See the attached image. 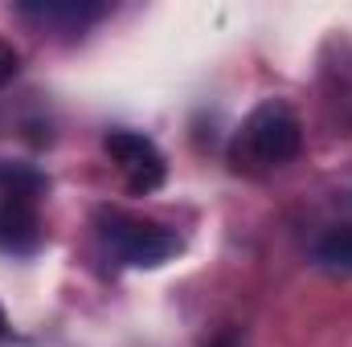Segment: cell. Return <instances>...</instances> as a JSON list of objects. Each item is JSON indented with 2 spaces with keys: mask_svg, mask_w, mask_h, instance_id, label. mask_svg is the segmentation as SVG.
I'll return each mask as SVG.
<instances>
[{
  "mask_svg": "<svg viewBox=\"0 0 352 347\" xmlns=\"http://www.w3.org/2000/svg\"><path fill=\"white\" fill-rule=\"evenodd\" d=\"M299 143H303V127H299L295 110L287 102L266 98L242 123V135L234 143V160L254 164V168H278V164L299 156Z\"/></svg>",
  "mask_w": 352,
  "mask_h": 347,
  "instance_id": "1",
  "label": "cell"
},
{
  "mask_svg": "<svg viewBox=\"0 0 352 347\" xmlns=\"http://www.w3.org/2000/svg\"><path fill=\"white\" fill-rule=\"evenodd\" d=\"M41 176L25 168H0V250L33 254L41 246Z\"/></svg>",
  "mask_w": 352,
  "mask_h": 347,
  "instance_id": "2",
  "label": "cell"
},
{
  "mask_svg": "<svg viewBox=\"0 0 352 347\" xmlns=\"http://www.w3.org/2000/svg\"><path fill=\"white\" fill-rule=\"evenodd\" d=\"M102 241L123 265H164V261L180 254V237L173 229L144 221V217H127V213H102Z\"/></svg>",
  "mask_w": 352,
  "mask_h": 347,
  "instance_id": "3",
  "label": "cell"
},
{
  "mask_svg": "<svg viewBox=\"0 0 352 347\" xmlns=\"http://www.w3.org/2000/svg\"><path fill=\"white\" fill-rule=\"evenodd\" d=\"M102 147L119 164V172H123L127 188L135 196H148V192H156L164 184V172H168L164 156H160V147L148 135H140V131H107Z\"/></svg>",
  "mask_w": 352,
  "mask_h": 347,
  "instance_id": "4",
  "label": "cell"
},
{
  "mask_svg": "<svg viewBox=\"0 0 352 347\" xmlns=\"http://www.w3.org/2000/svg\"><path fill=\"white\" fill-rule=\"evenodd\" d=\"M25 16H37V21H50V25H87L94 16H102L107 8L102 4H82V0H45V4H21Z\"/></svg>",
  "mask_w": 352,
  "mask_h": 347,
  "instance_id": "5",
  "label": "cell"
},
{
  "mask_svg": "<svg viewBox=\"0 0 352 347\" xmlns=\"http://www.w3.org/2000/svg\"><path fill=\"white\" fill-rule=\"evenodd\" d=\"M316 261L328 265V270L352 274V229H328L316 241Z\"/></svg>",
  "mask_w": 352,
  "mask_h": 347,
  "instance_id": "6",
  "label": "cell"
},
{
  "mask_svg": "<svg viewBox=\"0 0 352 347\" xmlns=\"http://www.w3.org/2000/svg\"><path fill=\"white\" fill-rule=\"evenodd\" d=\"M16 70H21V58H16V49L0 41V86H4V82H12V78H16Z\"/></svg>",
  "mask_w": 352,
  "mask_h": 347,
  "instance_id": "7",
  "label": "cell"
},
{
  "mask_svg": "<svg viewBox=\"0 0 352 347\" xmlns=\"http://www.w3.org/2000/svg\"><path fill=\"white\" fill-rule=\"evenodd\" d=\"M213 347H242V339H238V335H221Z\"/></svg>",
  "mask_w": 352,
  "mask_h": 347,
  "instance_id": "8",
  "label": "cell"
},
{
  "mask_svg": "<svg viewBox=\"0 0 352 347\" xmlns=\"http://www.w3.org/2000/svg\"><path fill=\"white\" fill-rule=\"evenodd\" d=\"M4 327H8V319H4V307H0V335H4Z\"/></svg>",
  "mask_w": 352,
  "mask_h": 347,
  "instance_id": "9",
  "label": "cell"
}]
</instances>
